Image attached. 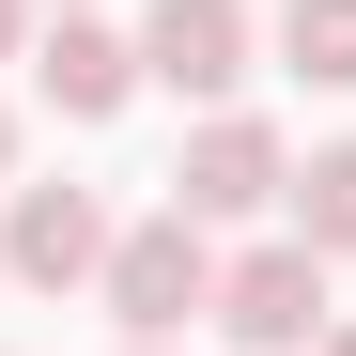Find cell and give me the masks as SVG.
<instances>
[{"instance_id":"8","label":"cell","mask_w":356,"mask_h":356,"mask_svg":"<svg viewBox=\"0 0 356 356\" xmlns=\"http://www.w3.org/2000/svg\"><path fill=\"white\" fill-rule=\"evenodd\" d=\"M279 63L325 78V93H356V0H279Z\"/></svg>"},{"instance_id":"11","label":"cell","mask_w":356,"mask_h":356,"mask_svg":"<svg viewBox=\"0 0 356 356\" xmlns=\"http://www.w3.org/2000/svg\"><path fill=\"white\" fill-rule=\"evenodd\" d=\"M325 356H356V325H341V341H325Z\"/></svg>"},{"instance_id":"2","label":"cell","mask_w":356,"mask_h":356,"mask_svg":"<svg viewBox=\"0 0 356 356\" xmlns=\"http://www.w3.org/2000/svg\"><path fill=\"white\" fill-rule=\"evenodd\" d=\"M232 356H310L325 341V248H248V264H217V310H202Z\"/></svg>"},{"instance_id":"5","label":"cell","mask_w":356,"mask_h":356,"mask_svg":"<svg viewBox=\"0 0 356 356\" xmlns=\"http://www.w3.org/2000/svg\"><path fill=\"white\" fill-rule=\"evenodd\" d=\"M0 264H16L31 294L93 279V264H108V217H93V186H16V217H0Z\"/></svg>"},{"instance_id":"3","label":"cell","mask_w":356,"mask_h":356,"mask_svg":"<svg viewBox=\"0 0 356 356\" xmlns=\"http://www.w3.org/2000/svg\"><path fill=\"white\" fill-rule=\"evenodd\" d=\"M279 186H294L279 124H248V108H217V124L186 140V170H170V217H202V232H217V217H264Z\"/></svg>"},{"instance_id":"10","label":"cell","mask_w":356,"mask_h":356,"mask_svg":"<svg viewBox=\"0 0 356 356\" xmlns=\"http://www.w3.org/2000/svg\"><path fill=\"white\" fill-rule=\"evenodd\" d=\"M0 155H16V108H0Z\"/></svg>"},{"instance_id":"13","label":"cell","mask_w":356,"mask_h":356,"mask_svg":"<svg viewBox=\"0 0 356 356\" xmlns=\"http://www.w3.org/2000/svg\"><path fill=\"white\" fill-rule=\"evenodd\" d=\"M63 16H78V0H63Z\"/></svg>"},{"instance_id":"9","label":"cell","mask_w":356,"mask_h":356,"mask_svg":"<svg viewBox=\"0 0 356 356\" xmlns=\"http://www.w3.org/2000/svg\"><path fill=\"white\" fill-rule=\"evenodd\" d=\"M0 63H31V0H0Z\"/></svg>"},{"instance_id":"12","label":"cell","mask_w":356,"mask_h":356,"mask_svg":"<svg viewBox=\"0 0 356 356\" xmlns=\"http://www.w3.org/2000/svg\"><path fill=\"white\" fill-rule=\"evenodd\" d=\"M124 356H170V341H124Z\"/></svg>"},{"instance_id":"4","label":"cell","mask_w":356,"mask_h":356,"mask_svg":"<svg viewBox=\"0 0 356 356\" xmlns=\"http://www.w3.org/2000/svg\"><path fill=\"white\" fill-rule=\"evenodd\" d=\"M140 78L232 93V78H248V0H155V16H140Z\"/></svg>"},{"instance_id":"7","label":"cell","mask_w":356,"mask_h":356,"mask_svg":"<svg viewBox=\"0 0 356 356\" xmlns=\"http://www.w3.org/2000/svg\"><path fill=\"white\" fill-rule=\"evenodd\" d=\"M279 202H294V248H325V264H341V248H356V140H325Z\"/></svg>"},{"instance_id":"1","label":"cell","mask_w":356,"mask_h":356,"mask_svg":"<svg viewBox=\"0 0 356 356\" xmlns=\"http://www.w3.org/2000/svg\"><path fill=\"white\" fill-rule=\"evenodd\" d=\"M108 325L124 341H186L217 310V248H202V217H140V232H108Z\"/></svg>"},{"instance_id":"6","label":"cell","mask_w":356,"mask_h":356,"mask_svg":"<svg viewBox=\"0 0 356 356\" xmlns=\"http://www.w3.org/2000/svg\"><path fill=\"white\" fill-rule=\"evenodd\" d=\"M31 93L63 108V124H108V108L140 93V47H124V31H93V16H63V31L31 47Z\"/></svg>"}]
</instances>
